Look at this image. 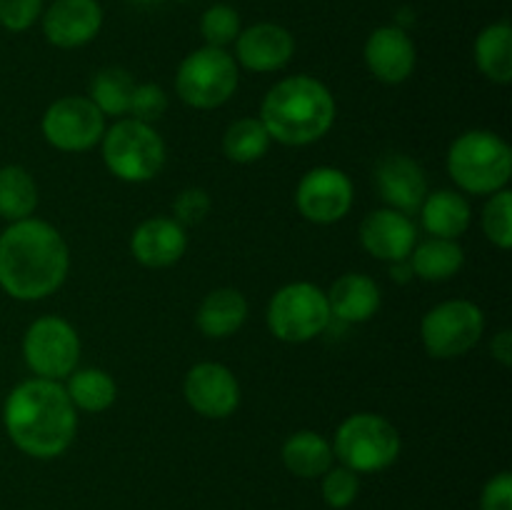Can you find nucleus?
Segmentation results:
<instances>
[{"instance_id": "obj_15", "label": "nucleus", "mask_w": 512, "mask_h": 510, "mask_svg": "<svg viewBox=\"0 0 512 510\" xmlns=\"http://www.w3.org/2000/svg\"><path fill=\"white\" fill-rule=\"evenodd\" d=\"M365 65L370 75L385 85H400L413 75L418 50L408 30L400 25H380L365 40Z\"/></svg>"}, {"instance_id": "obj_18", "label": "nucleus", "mask_w": 512, "mask_h": 510, "mask_svg": "<svg viewBox=\"0 0 512 510\" xmlns=\"http://www.w3.org/2000/svg\"><path fill=\"white\" fill-rule=\"evenodd\" d=\"M360 243L373 258L385 263H403L418 243V230L413 220L398 210H373L360 223Z\"/></svg>"}, {"instance_id": "obj_14", "label": "nucleus", "mask_w": 512, "mask_h": 510, "mask_svg": "<svg viewBox=\"0 0 512 510\" xmlns=\"http://www.w3.org/2000/svg\"><path fill=\"white\" fill-rule=\"evenodd\" d=\"M40 18L45 40L63 50L83 48L98 38L103 28V8L98 0H53Z\"/></svg>"}, {"instance_id": "obj_5", "label": "nucleus", "mask_w": 512, "mask_h": 510, "mask_svg": "<svg viewBox=\"0 0 512 510\" xmlns=\"http://www.w3.org/2000/svg\"><path fill=\"white\" fill-rule=\"evenodd\" d=\"M105 168L125 183H148L163 170L165 143L158 130L140 120L123 118L103 133Z\"/></svg>"}, {"instance_id": "obj_16", "label": "nucleus", "mask_w": 512, "mask_h": 510, "mask_svg": "<svg viewBox=\"0 0 512 510\" xmlns=\"http://www.w3.org/2000/svg\"><path fill=\"white\" fill-rule=\"evenodd\" d=\"M375 188L388 208L403 215L418 213L428 198V178L418 160L403 153L385 155L375 168Z\"/></svg>"}, {"instance_id": "obj_34", "label": "nucleus", "mask_w": 512, "mask_h": 510, "mask_svg": "<svg viewBox=\"0 0 512 510\" xmlns=\"http://www.w3.org/2000/svg\"><path fill=\"white\" fill-rule=\"evenodd\" d=\"M43 15V0H0V25L10 33H25Z\"/></svg>"}, {"instance_id": "obj_2", "label": "nucleus", "mask_w": 512, "mask_h": 510, "mask_svg": "<svg viewBox=\"0 0 512 510\" xmlns=\"http://www.w3.org/2000/svg\"><path fill=\"white\" fill-rule=\"evenodd\" d=\"M3 425L20 453L50 460L73 445L78 410L58 380L30 378L15 385L5 398Z\"/></svg>"}, {"instance_id": "obj_31", "label": "nucleus", "mask_w": 512, "mask_h": 510, "mask_svg": "<svg viewBox=\"0 0 512 510\" xmlns=\"http://www.w3.org/2000/svg\"><path fill=\"white\" fill-rule=\"evenodd\" d=\"M483 230L490 243L498 248L508 250L512 245V193L508 188L493 193L485 203Z\"/></svg>"}, {"instance_id": "obj_37", "label": "nucleus", "mask_w": 512, "mask_h": 510, "mask_svg": "<svg viewBox=\"0 0 512 510\" xmlns=\"http://www.w3.org/2000/svg\"><path fill=\"white\" fill-rule=\"evenodd\" d=\"M490 353H493V358L498 360L503 368H510L512 365V333L508 328L500 330V333L495 335L493 343H490Z\"/></svg>"}, {"instance_id": "obj_8", "label": "nucleus", "mask_w": 512, "mask_h": 510, "mask_svg": "<svg viewBox=\"0 0 512 510\" xmlns=\"http://www.w3.org/2000/svg\"><path fill=\"white\" fill-rule=\"evenodd\" d=\"M268 328L283 343H308L318 338L333 320L325 290L318 285L288 283L270 298L268 303Z\"/></svg>"}, {"instance_id": "obj_19", "label": "nucleus", "mask_w": 512, "mask_h": 510, "mask_svg": "<svg viewBox=\"0 0 512 510\" xmlns=\"http://www.w3.org/2000/svg\"><path fill=\"white\" fill-rule=\"evenodd\" d=\"M130 250H133V258L145 268H170L188 250V235L178 220L150 218L135 228Z\"/></svg>"}, {"instance_id": "obj_12", "label": "nucleus", "mask_w": 512, "mask_h": 510, "mask_svg": "<svg viewBox=\"0 0 512 510\" xmlns=\"http://www.w3.org/2000/svg\"><path fill=\"white\" fill-rule=\"evenodd\" d=\"M355 200L353 180L340 168L320 165L300 178L295 205L310 223L333 225L350 213Z\"/></svg>"}, {"instance_id": "obj_35", "label": "nucleus", "mask_w": 512, "mask_h": 510, "mask_svg": "<svg viewBox=\"0 0 512 510\" xmlns=\"http://www.w3.org/2000/svg\"><path fill=\"white\" fill-rule=\"evenodd\" d=\"M210 208H213V200H210V195L203 188H185L173 203V220H178L183 228L185 225H198L203 223Z\"/></svg>"}, {"instance_id": "obj_11", "label": "nucleus", "mask_w": 512, "mask_h": 510, "mask_svg": "<svg viewBox=\"0 0 512 510\" xmlns=\"http://www.w3.org/2000/svg\"><path fill=\"white\" fill-rule=\"evenodd\" d=\"M40 130L53 148L85 153L103 140L105 115L85 95H65L45 110Z\"/></svg>"}, {"instance_id": "obj_28", "label": "nucleus", "mask_w": 512, "mask_h": 510, "mask_svg": "<svg viewBox=\"0 0 512 510\" xmlns=\"http://www.w3.org/2000/svg\"><path fill=\"white\" fill-rule=\"evenodd\" d=\"M135 80L128 70L123 68H103L93 75L90 80L88 98L93 100L95 108L105 115V118H120L128 115L130 98H133Z\"/></svg>"}, {"instance_id": "obj_9", "label": "nucleus", "mask_w": 512, "mask_h": 510, "mask_svg": "<svg viewBox=\"0 0 512 510\" xmlns=\"http://www.w3.org/2000/svg\"><path fill=\"white\" fill-rule=\"evenodd\" d=\"M485 333V315L473 300H445L425 313L420 338L435 360H453L470 353Z\"/></svg>"}, {"instance_id": "obj_23", "label": "nucleus", "mask_w": 512, "mask_h": 510, "mask_svg": "<svg viewBox=\"0 0 512 510\" xmlns=\"http://www.w3.org/2000/svg\"><path fill=\"white\" fill-rule=\"evenodd\" d=\"M283 463L293 475L305 480L323 478L333 468V445L315 430H298L283 443Z\"/></svg>"}, {"instance_id": "obj_24", "label": "nucleus", "mask_w": 512, "mask_h": 510, "mask_svg": "<svg viewBox=\"0 0 512 510\" xmlns=\"http://www.w3.org/2000/svg\"><path fill=\"white\" fill-rule=\"evenodd\" d=\"M473 55L485 78L508 85L512 80V28L508 20L485 25L475 38Z\"/></svg>"}, {"instance_id": "obj_30", "label": "nucleus", "mask_w": 512, "mask_h": 510, "mask_svg": "<svg viewBox=\"0 0 512 510\" xmlns=\"http://www.w3.org/2000/svg\"><path fill=\"white\" fill-rule=\"evenodd\" d=\"M240 30L243 28H240L238 10L225 3L210 5L200 18V35L205 45H213V48H228L230 43H235Z\"/></svg>"}, {"instance_id": "obj_3", "label": "nucleus", "mask_w": 512, "mask_h": 510, "mask_svg": "<svg viewBox=\"0 0 512 510\" xmlns=\"http://www.w3.org/2000/svg\"><path fill=\"white\" fill-rule=\"evenodd\" d=\"M335 98L323 80L290 75L280 80L260 105V120L270 140L283 145H310L328 135L335 123Z\"/></svg>"}, {"instance_id": "obj_6", "label": "nucleus", "mask_w": 512, "mask_h": 510, "mask_svg": "<svg viewBox=\"0 0 512 510\" xmlns=\"http://www.w3.org/2000/svg\"><path fill=\"white\" fill-rule=\"evenodd\" d=\"M400 433L388 418L378 413H355L340 423L333 440V453L345 468L355 473H380L398 460Z\"/></svg>"}, {"instance_id": "obj_32", "label": "nucleus", "mask_w": 512, "mask_h": 510, "mask_svg": "<svg viewBox=\"0 0 512 510\" xmlns=\"http://www.w3.org/2000/svg\"><path fill=\"white\" fill-rule=\"evenodd\" d=\"M320 490H323V500L328 508L345 510L355 503V498H358L360 478L355 470L340 465V468H330L328 473L323 475Z\"/></svg>"}, {"instance_id": "obj_4", "label": "nucleus", "mask_w": 512, "mask_h": 510, "mask_svg": "<svg viewBox=\"0 0 512 510\" xmlns=\"http://www.w3.org/2000/svg\"><path fill=\"white\" fill-rule=\"evenodd\" d=\"M448 173L470 195H493L510 183L512 150L490 130H468L448 150Z\"/></svg>"}, {"instance_id": "obj_7", "label": "nucleus", "mask_w": 512, "mask_h": 510, "mask_svg": "<svg viewBox=\"0 0 512 510\" xmlns=\"http://www.w3.org/2000/svg\"><path fill=\"white\" fill-rule=\"evenodd\" d=\"M238 63L225 48H203L185 55L175 75V93L185 105L198 110H213L228 103L238 90Z\"/></svg>"}, {"instance_id": "obj_25", "label": "nucleus", "mask_w": 512, "mask_h": 510, "mask_svg": "<svg viewBox=\"0 0 512 510\" xmlns=\"http://www.w3.org/2000/svg\"><path fill=\"white\" fill-rule=\"evenodd\" d=\"M410 270L420 280L428 283H443V280L455 278L465 263V253L458 240L448 238H430L425 243L415 245L408 258Z\"/></svg>"}, {"instance_id": "obj_22", "label": "nucleus", "mask_w": 512, "mask_h": 510, "mask_svg": "<svg viewBox=\"0 0 512 510\" xmlns=\"http://www.w3.org/2000/svg\"><path fill=\"white\" fill-rule=\"evenodd\" d=\"M420 218L433 238L458 240L470 228L473 210L465 195L455 190H438V193H428V198L423 200Z\"/></svg>"}, {"instance_id": "obj_1", "label": "nucleus", "mask_w": 512, "mask_h": 510, "mask_svg": "<svg viewBox=\"0 0 512 510\" xmlns=\"http://www.w3.org/2000/svg\"><path fill=\"white\" fill-rule=\"evenodd\" d=\"M70 250L58 228L38 218L15 220L0 233V288L15 300H43L65 283Z\"/></svg>"}, {"instance_id": "obj_29", "label": "nucleus", "mask_w": 512, "mask_h": 510, "mask_svg": "<svg viewBox=\"0 0 512 510\" xmlns=\"http://www.w3.org/2000/svg\"><path fill=\"white\" fill-rule=\"evenodd\" d=\"M270 135L260 118H240L228 125L223 135V153L233 163H255L263 158L270 148Z\"/></svg>"}, {"instance_id": "obj_17", "label": "nucleus", "mask_w": 512, "mask_h": 510, "mask_svg": "<svg viewBox=\"0 0 512 510\" xmlns=\"http://www.w3.org/2000/svg\"><path fill=\"white\" fill-rule=\"evenodd\" d=\"M295 55V38L285 25L255 23L235 38V63L253 73H275Z\"/></svg>"}, {"instance_id": "obj_27", "label": "nucleus", "mask_w": 512, "mask_h": 510, "mask_svg": "<svg viewBox=\"0 0 512 510\" xmlns=\"http://www.w3.org/2000/svg\"><path fill=\"white\" fill-rule=\"evenodd\" d=\"M65 380H68L65 393H68L75 410L103 413V410H108L110 405L115 403V398H118V385H115V380L100 368L73 370Z\"/></svg>"}, {"instance_id": "obj_36", "label": "nucleus", "mask_w": 512, "mask_h": 510, "mask_svg": "<svg viewBox=\"0 0 512 510\" xmlns=\"http://www.w3.org/2000/svg\"><path fill=\"white\" fill-rule=\"evenodd\" d=\"M480 510H512V475L508 470L493 475L480 493Z\"/></svg>"}, {"instance_id": "obj_26", "label": "nucleus", "mask_w": 512, "mask_h": 510, "mask_svg": "<svg viewBox=\"0 0 512 510\" xmlns=\"http://www.w3.org/2000/svg\"><path fill=\"white\" fill-rule=\"evenodd\" d=\"M38 208V185L23 165L0 168V218L8 223L33 218Z\"/></svg>"}, {"instance_id": "obj_10", "label": "nucleus", "mask_w": 512, "mask_h": 510, "mask_svg": "<svg viewBox=\"0 0 512 510\" xmlns=\"http://www.w3.org/2000/svg\"><path fill=\"white\" fill-rule=\"evenodd\" d=\"M23 358L38 378L65 380L80 360V338L60 315H43L25 330Z\"/></svg>"}, {"instance_id": "obj_13", "label": "nucleus", "mask_w": 512, "mask_h": 510, "mask_svg": "<svg viewBox=\"0 0 512 510\" xmlns=\"http://www.w3.org/2000/svg\"><path fill=\"white\" fill-rule=\"evenodd\" d=\"M185 400L198 415L223 420L240 405V383L223 363H198L188 370L183 383Z\"/></svg>"}, {"instance_id": "obj_20", "label": "nucleus", "mask_w": 512, "mask_h": 510, "mask_svg": "<svg viewBox=\"0 0 512 510\" xmlns=\"http://www.w3.org/2000/svg\"><path fill=\"white\" fill-rule=\"evenodd\" d=\"M330 313L343 323H365L380 310V288L363 273H345L330 285Z\"/></svg>"}, {"instance_id": "obj_21", "label": "nucleus", "mask_w": 512, "mask_h": 510, "mask_svg": "<svg viewBox=\"0 0 512 510\" xmlns=\"http://www.w3.org/2000/svg\"><path fill=\"white\" fill-rule=\"evenodd\" d=\"M248 318V300L235 288H218L200 303L195 323L205 338L223 340L238 333Z\"/></svg>"}, {"instance_id": "obj_33", "label": "nucleus", "mask_w": 512, "mask_h": 510, "mask_svg": "<svg viewBox=\"0 0 512 510\" xmlns=\"http://www.w3.org/2000/svg\"><path fill=\"white\" fill-rule=\"evenodd\" d=\"M168 110V95L160 85L155 83H138L133 90V98H130V110L133 120L140 123L153 125L155 120H160Z\"/></svg>"}]
</instances>
